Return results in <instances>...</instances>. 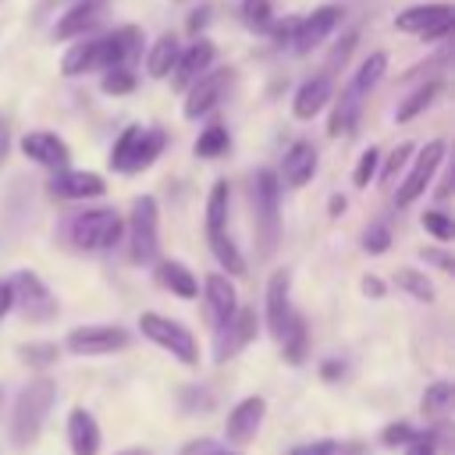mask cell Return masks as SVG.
<instances>
[{"label":"cell","instance_id":"obj_27","mask_svg":"<svg viewBox=\"0 0 455 455\" xmlns=\"http://www.w3.org/2000/svg\"><path fill=\"white\" fill-rule=\"evenodd\" d=\"M359 107H363V100H359V92L348 85L345 92H341V100H338V107H334V114H331V124H327V135L331 139H341V135H352L355 132V124H359Z\"/></svg>","mask_w":455,"mask_h":455},{"label":"cell","instance_id":"obj_29","mask_svg":"<svg viewBox=\"0 0 455 455\" xmlns=\"http://www.w3.org/2000/svg\"><path fill=\"white\" fill-rule=\"evenodd\" d=\"M206 242H210L213 259H217L231 277H242V274H245V256L238 252V245L231 242L228 231H213V235H206Z\"/></svg>","mask_w":455,"mask_h":455},{"label":"cell","instance_id":"obj_54","mask_svg":"<svg viewBox=\"0 0 455 455\" xmlns=\"http://www.w3.org/2000/svg\"><path fill=\"white\" fill-rule=\"evenodd\" d=\"M11 309V284L7 281H0V316Z\"/></svg>","mask_w":455,"mask_h":455},{"label":"cell","instance_id":"obj_13","mask_svg":"<svg viewBox=\"0 0 455 455\" xmlns=\"http://www.w3.org/2000/svg\"><path fill=\"white\" fill-rule=\"evenodd\" d=\"M338 21H341V7H334V4H323V7H316L313 14H306V18H295V25H291V39H288V46L299 53V57H306V53H313L334 28H338Z\"/></svg>","mask_w":455,"mask_h":455},{"label":"cell","instance_id":"obj_30","mask_svg":"<svg viewBox=\"0 0 455 455\" xmlns=\"http://www.w3.org/2000/svg\"><path fill=\"white\" fill-rule=\"evenodd\" d=\"M60 71L68 78L85 75V71H96V39H85L82 36V43H71V50L60 57Z\"/></svg>","mask_w":455,"mask_h":455},{"label":"cell","instance_id":"obj_11","mask_svg":"<svg viewBox=\"0 0 455 455\" xmlns=\"http://www.w3.org/2000/svg\"><path fill=\"white\" fill-rule=\"evenodd\" d=\"M228 85H231V68H206L196 82H188V89H185V103H181V114H185L188 121L206 117V114L224 100Z\"/></svg>","mask_w":455,"mask_h":455},{"label":"cell","instance_id":"obj_16","mask_svg":"<svg viewBox=\"0 0 455 455\" xmlns=\"http://www.w3.org/2000/svg\"><path fill=\"white\" fill-rule=\"evenodd\" d=\"M263 416H267V402H263L259 395L242 398V402L228 412V419H224V434H228V441H235V444H249V441L259 434Z\"/></svg>","mask_w":455,"mask_h":455},{"label":"cell","instance_id":"obj_1","mask_svg":"<svg viewBox=\"0 0 455 455\" xmlns=\"http://www.w3.org/2000/svg\"><path fill=\"white\" fill-rule=\"evenodd\" d=\"M53 398H57V384L50 377H39V380L21 387V395L14 398V412H11V441H14V448H28V444L39 441L46 412L53 409Z\"/></svg>","mask_w":455,"mask_h":455},{"label":"cell","instance_id":"obj_48","mask_svg":"<svg viewBox=\"0 0 455 455\" xmlns=\"http://www.w3.org/2000/svg\"><path fill=\"white\" fill-rule=\"evenodd\" d=\"M419 256H423L427 263H434L437 270H444V274L455 270V259H451V252H444V249H419Z\"/></svg>","mask_w":455,"mask_h":455},{"label":"cell","instance_id":"obj_52","mask_svg":"<svg viewBox=\"0 0 455 455\" xmlns=\"http://www.w3.org/2000/svg\"><path fill=\"white\" fill-rule=\"evenodd\" d=\"M345 206H348V199H345V196H331V199H327L331 217H341V213H345Z\"/></svg>","mask_w":455,"mask_h":455},{"label":"cell","instance_id":"obj_21","mask_svg":"<svg viewBox=\"0 0 455 455\" xmlns=\"http://www.w3.org/2000/svg\"><path fill=\"white\" fill-rule=\"evenodd\" d=\"M21 153H25L28 160L43 164V167H53V171L68 167V160H71L68 142H64L60 135H53V132H28V135L21 139Z\"/></svg>","mask_w":455,"mask_h":455},{"label":"cell","instance_id":"obj_6","mask_svg":"<svg viewBox=\"0 0 455 455\" xmlns=\"http://www.w3.org/2000/svg\"><path fill=\"white\" fill-rule=\"evenodd\" d=\"M156 252H160V206L153 196H139L128 217V259L142 267L153 263Z\"/></svg>","mask_w":455,"mask_h":455},{"label":"cell","instance_id":"obj_36","mask_svg":"<svg viewBox=\"0 0 455 455\" xmlns=\"http://www.w3.org/2000/svg\"><path fill=\"white\" fill-rule=\"evenodd\" d=\"M18 355L32 370H46L60 359V345L57 341H25V345H18Z\"/></svg>","mask_w":455,"mask_h":455},{"label":"cell","instance_id":"obj_2","mask_svg":"<svg viewBox=\"0 0 455 455\" xmlns=\"http://www.w3.org/2000/svg\"><path fill=\"white\" fill-rule=\"evenodd\" d=\"M252 231H256V252L267 259L281 242V181L277 171L263 167L252 178Z\"/></svg>","mask_w":455,"mask_h":455},{"label":"cell","instance_id":"obj_45","mask_svg":"<svg viewBox=\"0 0 455 455\" xmlns=\"http://www.w3.org/2000/svg\"><path fill=\"white\" fill-rule=\"evenodd\" d=\"M363 249H366L370 256L387 252V249H391V228H387V224H370L366 235H363Z\"/></svg>","mask_w":455,"mask_h":455},{"label":"cell","instance_id":"obj_3","mask_svg":"<svg viewBox=\"0 0 455 455\" xmlns=\"http://www.w3.org/2000/svg\"><path fill=\"white\" fill-rule=\"evenodd\" d=\"M167 146V132L164 128H142V124H128L114 149H110V167L117 174H139L146 167H153V160L164 153Z\"/></svg>","mask_w":455,"mask_h":455},{"label":"cell","instance_id":"obj_8","mask_svg":"<svg viewBox=\"0 0 455 455\" xmlns=\"http://www.w3.org/2000/svg\"><path fill=\"white\" fill-rule=\"evenodd\" d=\"M444 153H448L444 139H430L427 146H419V149H416L412 167H409V174L398 181V192H395V203H398V206H412V203L427 192V185L434 181L437 167L444 164Z\"/></svg>","mask_w":455,"mask_h":455},{"label":"cell","instance_id":"obj_35","mask_svg":"<svg viewBox=\"0 0 455 455\" xmlns=\"http://www.w3.org/2000/svg\"><path fill=\"white\" fill-rule=\"evenodd\" d=\"M228 146H231L228 128H224V124H210V128L199 132V139H196L192 149H196V156H203V160H217V156L228 153Z\"/></svg>","mask_w":455,"mask_h":455},{"label":"cell","instance_id":"obj_38","mask_svg":"<svg viewBox=\"0 0 455 455\" xmlns=\"http://www.w3.org/2000/svg\"><path fill=\"white\" fill-rule=\"evenodd\" d=\"M291 455H366V448H363L359 441H334V437H323V441H313V444L295 448Z\"/></svg>","mask_w":455,"mask_h":455},{"label":"cell","instance_id":"obj_14","mask_svg":"<svg viewBox=\"0 0 455 455\" xmlns=\"http://www.w3.org/2000/svg\"><path fill=\"white\" fill-rule=\"evenodd\" d=\"M252 338H256V313L238 306V309L213 331V363L235 359Z\"/></svg>","mask_w":455,"mask_h":455},{"label":"cell","instance_id":"obj_33","mask_svg":"<svg viewBox=\"0 0 455 455\" xmlns=\"http://www.w3.org/2000/svg\"><path fill=\"white\" fill-rule=\"evenodd\" d=\"M441 89H444V82L441 78H430L427 85H419L405 103H398V110H395V121H412L416 114H423L437 96H441Z\"/></svg>","mask_w":455,"mask_h":455},{"label":"cell","instance_id":"obj_9","mask_svg":"<svg viewBox=\"0 0 455 455\" xmlns=\"http://www.w3.org/2000/svg\"><path fill=\"white\" fill-rule=\"evenodd\" d=\"M451 25H455V7L451 4H416V7H405L395 18V28L398 32L419 36L423 43L444 39L451 32Z\"/></svg>","mask_w":455,"mask_h":455},{"label":"cell","instance_id":"obj_39","mask_svg":"<svg viewBox=\"0 0 455 455\" xmlns=\"http://www.w3.org/2000/svg\"><path fill=\"white\" fill-rule=\"evenodd\" d=\"M242 21H245L252 32H270V25H274L270 0H242Z\"/></svg>","mask_w":455,"mask_h":455},{"label":"cell","instance_id":"obj_34","mask_svg":"<svg viewBox=\"0 0 455 455\" xmlns=\"http://www.w3.org/2000/svg\"><path fill=\"white\" fill-rule=\"evenodd\" d=\"M395 284L405 291V295H412L416 302H434V284H430V277L423 274V270H416V267H398L395 270Z\"/></svg>","mask_w":455,"mask_h":455},{"label":"cell","instance_id":"obj_32","mask_svg":"<svg viewBox=\"0 0 455 455\" xmlns=\"http://www.w3.org/2000/svg\"><path fill=\"white\" fill-rule=\"evenodd\" d=\"M228 203H231V188L228 181H213L210 199H206V235L213 231H228Z\"/></svg>","mask_w":455,"mask_h":455},{"label":"cell","instance_id":"obj_4","mask_svg":"<svg viewBox=\"0 0 455 455\" xmlns=\"http://www.w3.org/2000/svg\"><path fill=\"white\" fill-rule=\"evenodd\" d=\"M64 235H68V242H71L75 249H82V252H103V249H110L114 242H121L124 220H121L114 210H103V206H96V210H78V213L68 217Z\"/></svg>","mask_w":455,"mask_h":455},{"label":"cell","instance_id":"obj_28","mask_svg":"<svg viewBox=\"0 0 455 455\" xmlns=\"http://www.w3.org/2000/svg\"><path fill=\"white\" fill-rule=\"evenodd\" d=\"M178 39H174V32H164L153 46H149V53H146V71L153 75V78H167L171 75V68H174V60H178Z\"/></svg>","mask_w":455,"mask_h":455},{"label":"cell","instance_id":"obj_10","mask_svg":"<svg viewBox=\"0 0 455 455\" xmlns=\"http://www.w3.org/2000/svg\"><path fill=\"white\" fill-rule=\"evenodd\" d=\"M142 28L139 25H117L107 36H96V71L110 68H132L142 57Z\"/></svg>","mask_w":455,"mask_h":455},{"label":"cell","instance_id":"obj_46","mask_svg":"<svg viewBox=\"0 0 455 455\" xmlns=\"http://www.w3.org/2000/svg\"><path fill=\"white\" fill-rule=\"evenodd\" d=\"M355 39H359L355 32H345V36H341V43H338V46L331 50V57H327V68H323V75H334L338 68H345V60H348V53L355 50Z\"/></svg>","mask_w":455,"mask_h":455},{"label":"cell","instance_id":"obj_55","mask_svg":"<svg viewBox=\"0 0 455 455\" xmlns=\"http://www.w3.org/2000/svg\"><path fill=\"white\" fill-rule=\"evenodd\" d=\"M338 373H341V366H338V363H327V366H323V377H338Z\"/></svg>","mask_w":455,"mask_h":455},{"label":"cell","instance_id":"obj_40","mask_svg":"<svg viewBox=\"0 0 455 455\" xmlns=\"http://www.w3.org/2000/svg\"><path fill=\"white\" fill-rule=\"evenodd\" d=\"M100 89H103L107 96H128V92L135 89V71H132V68H110V71H103Z\"/></svg>","mask_w":455,"mask_h":455},{"label":"cell","instance_id":"obj_20","mask_svg":"<svg viewBox=\"0 0 455 455\" xmlns=\"http://www.w3.org/2000/svg\"><path fill=\"white\" fill-rule=\"evenodd\" d=\"M316 164H320V160H316V146L306 142V139H299V142L288 146V153H284V160H281L277 181L288 185V188H302V185L316 174Z\"/></svg>","mask_w":455,"mask_h":455},{"label":"cell","instance_id":"obj_5","mask_svg":"<svg viewBox=\"0 0 455 455\" xmlns=\"http://www.w3.org/2000/svg\"><path fill=\"white\" fill-rule=\"evenodd\" d=\"M7 284H11V309H18L28 323H50V320H57V313H60L57 295L46 288V281L36 270H18Z\"/></svg>","mask_w":455,"mask_h":455},{"label":"cell","instance_id":"obj_18","mask_svg":"<svg viewBox=\"0 0 455 455\" xmlns=\"http://www.w3.org/2000/svg\"><path fill=\"white\" fill-rule=\"evenodd\" d=\"M203 309H206V320H210L213 331L238 309V291L228 281V274H206V281H203Z\"/></svg>","mask_w":455,"mask_h":455},{"label":"cell","instance_id":"obj_37","mask_svg":"<svg viewBox=\"0 0 455 455\" xmlns=\"http://www.w3.org/2000/svg\"><path fill=\"white\" fill-rule=\"evenodd\" d=\"M451 384L448 380H437V384H430L427 387V395H423V402H419V412L427 416V419H437V416H444L448 409H451Z\"/></svg>","mask_w":455,"mask_h":455},{"label":"cell","instance_id":"obj_57","mask_svg":"<svg viewBox=\"0 0 455 455\" xmlns=\"http://www.w3.org/2000/svg\"><path fill=\"white\" fill-rule=\"evenodd\" d=\"M213 455H238V451H220V448H217V451H213Z\"/></svg>","mask_w":455,"mask_h":455},{"label":"cell","instance_id":"obj_42","mask_svg":"<svg viewBox=\"0 0 455 455\" xmlns=\"http://www.w3.org/2000/svg\"><path fill=\"white\" fill-rule=\"evenodd\" d=\"M181 412H210L213 409V395L206 391V387H196V384H188V387H181Z\"/></svg>","mask_w":455,"mask_h":455},{"label":"cell","instance_id":"obj_43","mask_svg":"<svg viewBox=\"0 0 455 455\" xmlns=\"http://www.w3.org/2000/svg\"><path fill=\"white\" fill-rule=\"evenodd\" d=\"M409 156H412V142H398V146L391 149V156L384 160V167H377V171H380V181H395L398 171L409 164Z\"/></svg>","mask_w":455,"mask_h":455},{"label":"cell","instance_id":"obj_15","mask_svg":"<svg viewBox=\"0 0 455 455\" xmlns=\"http://www.w3.org/2000/svg\"><path fill=\"white\" fill-rule=\"evenodd\" d=\"M107 192V185H103V178L96 174V171H71V167H60L53 178H50V196L53 199H71V203H78V199H96V196H103Z\"/></svg>","mask_w":455,"mask_h":455},{"label":"cell","instance_id":"obj_22","mask_svg":"<svg viewBox=\"0 0 455 455\" xmlns=\"http://www.w3.org/2000/svg\"><path fill=\"white\" fill-rule=\"evenodd\" d=\"M334 100V85H331V75H313L306 78L299 89H295V100H291V114L299 121H313L327 103Z\"/></svg>","mask_w":455,"mask_h":455},{"label":"cell","instance_id":"obj_26","mask_svg":"<svg viewBox=\"0 0 455 455\" xmlns=\"http://www.w3.org/2000/svg\"><path fill=\"white\" fill-rule=\"evenodd\" d=\"M281 359L288 363V366H302L306 363V355H309V331H306V316L302 313H295L291 309V316H288V323H284V331H281Z\"/></svg>","mask_w":455,"mask_h":455},{"label":"cell","instance_id":"obj_23","mask_svg":"<svg viewBox=\"0 0 455 455\" xmlns=\"http://www.w3.org/2000/svg\"><path fill=\"white\" fill-rule=\"evenodd\" d=\"M103 4L107 0H78V4H71L60 14V21L53 25V39H82L103 18Z\"/></svg>","mask_w":455,"mask_h":455},{"label":"cell","instance_id":"obj_12","mask_svg":"<svg viewBox=\"0 0 455 455\" xmlns=\"http://www.w3.org/2000/svg\"><path fill=\"white\" fill-rule=\"evenodd\" d=\"M68 352L75 355H110V352H121L132 345V334L117 323H85V327H75L68 338H64Z\"/></svg>","mask_w":455,"mask_h":455},{"label":"cell","instance_id":"obj_19","mask_svg":"<svg viewBox=\"0 0 455 455\" xmlns=\"http://www.w3.org/2000/svg\"><path fill=\"white\" fill-rule=\"evenodd\" d=\"M291 316V270H274L267 281V331L281 338Z\"/></svg>","mask_w":455,"mask_h":455},{"label":"cell","instance_id":"obj_58","mask_svg":"<svg viewBox=\"0 0 455 455\" xmlns=\"http://www.w3.org/2000/svg\"><path fill=\"white\" fill-rule=\"evenodd\" d=\"M0 409H4V387H0Z\"/></svg>","mask_w":455,"mask_h":455},{"label":"cell","instance_id":"obj_47","mask_svg":"<svg viewBox=\"0 0 455 455\" xmlns=\"http://www.w3.org/2000/svg\"><path fill=\"white\" fill-rule=\"evenodd\" d=\"M412 437H416V430H412L409 423H387V427L380 430V444H384V448H405Z\"/></svg>","mask_w":455,"mask_h":455},{"label":"cell","instance_id":"obj_41","mask_svg":"<svg viewBox=\"0 0 455 455\" xmlns=\"http://www.w3.org/2000/svg\"><path fill=\"white\" fill-rule=\"evenodd\" d=\"M419 224H423L437 242H448V238L455 235V224H451V217H448L444 210H427V213L419 217Z\"/></svg>","mask_w":455,"mask_h":455},{"label":"cell","instance_id":"obj_49","mask_svg":"<svg viewBox=\"0 0 455 455\" xmlns=\"http://www.w3.org/2000/svg\"><path fill=\"white\" fill-rule=\"evenodd\" d=\"M217 451V441H210V437H196V441H188L178 455H213Z\"/></svg>","mask_w":455,"mask_h":455},{"label":"cell","instance_id":"obj_17","mask_svg":"<svg viewBox=\"0 0 455 455\" xmlns=\"http://www.w3.org/2000/svg\"><path fill=\"white\" fill-rule=\"evenodd\" d=\"M213 57H217V46L210 39H196L188 50H178V60L171 68V85L178 92H185L188 82H196L206 68H213Z\"/></svg>","mask_w":455,"mask_h":455},{"label":"cell","instance_id":"obj_51","mask_svg":"<svg viewBox=\"0 0 455 455\" xmlns=\"http://www.w3.org/2000/svg\"><path fill=\"white\" fill-rule=\"evenodd\" d=\"M7 153H11V128H7V121L0 117V167H4Z\"/></svg>","mask_w":455,"mask_h":455},{"label":"cell","instance_id":"obj_24","mask_svg":"<svg viewBox=\"0 0 455 455\" xmlns=\"http://www.w3.org/2000/svg\"><path fill=\"white\" fill-rule=\"evenodd\" d=\"M68 444H71V455H100V444H103L100 423L82 405L68 412Z\"/></svg>","mask_w":455,"mask_h":455},{"label":"cell","instance_id":"obj_31","mask_svg":"<svg viewBox=\"0 0 455 455\" xmlns=\"http://www.w3.org/2000/svg\"><path fill=\"white\" fill-rule=\"evenodd\" d=\"M384 71H387V53H384V50H373V53L359 64V71H355V78H352V89H355L359 96H370V92L380 85Z\"/></svg>","mask_w":455,"mask_h":455},{"label":"cell","instance_id":"obj_50","mask_svg":"<svg viewBox=\"0 0 455 455\" xmlns=\"http://www.w3.org/2000/svg\"><path fill=\"white\" fill-rule=\"evenodd\" d=\"M359 288H363V295H366V299H384V291H387V288H384V281H380L377 274H366V277L359 281Z\"/></svg>","mask_w":455,"mask_h":455},{"label":"cell","instance_id":"obj_53","mask_svg":"<svg viewBox=\"0 0 455 455\" xmlns=\"http://www.w3.org/2000/svg\"><path fill=\"white\" fill-rule=\"evenodd\" d=\"M206 14H210V11H206V7H203V11H196V14H192V18H188V32H192V36H196V32H199V28H203V25H206Z\"/></svg>","mask_w":455,"mask_h":455},{"label":"cell","instance_id":"obj_7","mask_svg":"<svg viewBox=\"0 0 455 455\" xmlns=\"http://www.w3.org/2000/svg\"><path fill=\"white\" fill-rule=\"evenodd\" d=\"M139 327H142V334L153 345H160L164 352H171L181 366H196L199 363V345H196V338H192V331L185 323H178V320H171L164 313H142L139 316Z\"/></svg>","mask_w":455,"mask_h":455},{"label":"cell","instance_id":"obj_44","mask_svg":"<svg viewBox=\"0 0 455 455\" xmlns=\"http://www.w3.org/2000/svg\"><path fill=\"white\" fill-rule=\"evenodd\" d=\"M377 167H380V153L370 146V149L359 156V164H355V171H352V181H355L359 188H366V185L377 178Z\"/></svg>","mask_w":455,"mask_h":455},{"label":"cell","instance_id":"obj_25","mask_svg":"<svg viewBox=\"0 0 455 455\" xmlns=\"http://www.w3.org/2000/svg\"><path fill=\"white\" fill-rule=\"evenodd\" d=\"M156 284L167 288L178 299H196L199 295V281L181 259H160L156 263Z\"/></svg>","mask_w":455,"mask_h":455},{"label":"cell","instance_id":"obj_56","mask_svg":"<svg viewBox=\"0 0 455 455\" xmlns=\"http://www.w3.org/2000/svg\"><path fill=\"white\" fill-rule=\"evenodd\" d=\"M117 455H153L149 448H124V451H117Z\"/></svg>","mask_w":455,"mask_h":455}]
</instances>
